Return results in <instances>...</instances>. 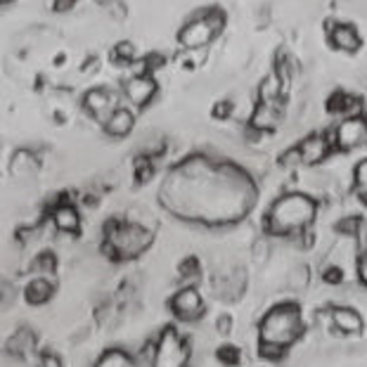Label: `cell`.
I'll list each match as a JSON object with an SVG mask.
<instances>
[{
	"label": "cell",
	"instance_id": "obj_1",
	"mask_svg": "<svg viewBox=\"0 0 367 367\" xmlns=\"http://www.w3.org/2000/svg\"><path fill=\"white\" fill-rule=\"evenodd\" d=\"M304 332L299 306L280 304L263 315L259 325V353L268 360H278Z\"/></svg>",
	"mask_w": 367,
	"mask_h": 367
},
{
	"label": "cell",
	"instance_id": "obj_2",
	"mask_svg": "<svg viewBox=\"0 0 367 367\" xmlns=\"http://www.w3.org/2000/svg\"><path fill=\"white\" fill-rule=\"evenodd\" d=\"M315 209H318V206H315V202L308 195L289 192V195H282L278 202L270 206L266 225L270 233L280 237L299 235L313 223Z\"/></svg>",
	"mask_w": 367,
	"mask_h": 367
},
{
	"label": "cell",
	"instance_id": "obj_3",
	"mask_svg": "<svg viewBox=\"0 0 367 367\" xmlns=\"http://www.w3.org/2000/svg\"><path fill=\"white\" fill-rule=\"evenodd\" d=\"M152 244V233L138 223L112 221L105 228V244L102 251L112 259H135Z\"/></svg>",
	"mask_w": 367,
	"mask_h": 367
},
{
	"label": "cell",
	"instance_id": "obj_4",
	"mask_svg": "<svg viewBox=\"0 0 367 367\" xmlns=\"http://www.w3.org/2000/svg\"><path fill=\"white\" fill-rule=\"evenodd\" d=\"M223 24H225V17L221 10H211L206 12L202 17H195L180 29L178 34V41L185 45L188 50H197V48H204L214 41L216 34L223 31Z\"/></svg>",
	"mask_w": 367,
	"mask_h": 367
},
{
	"label": "cell",
	"instance_id": "obj_5",
	"mask_svg": "<svg viewBox=\"0 0 367 367\" xmlns=\"http://www.w3.org/2000/svg\"><path fill=\"white\" fill-rule=\"evenodd\" d=\"M188 358V341L180 337L173 327H164L157 346L152 349V367H185Z\"/></svg>",
	"mask_w": 367,
	"mask_h": 367
},
{
	"label": "cell",
	"instance_id": "obj_6",
	"mask_svg": "<svg viewBox=\"0 0 367 367\" xmlns=\"http://www.w3.org/2000/svg\"><path fill=\"white\" fill-rule=\"evenodd\" d=\"M334 140L339 150H356V147L367 143V119L363 117H349L334 128V133L327 135Z\"/></svg>",
	"mask_w": 367,
	"mask_h": 367
},
{
	"label": "cell",
	"instance_id": "obj_7",
	"mask_svg": "<svg viewBox=\"0 0 367 367\" xmlns=\"http://www.w3.org/2000/svg\"><path fill=\"white\" fill-rule=\"evenodd\" d=\"M171 311L183 323H195L204 315V301L202 294L195 287H185L171 299Z\"/></svg>",
	"mask_w": 367,
	"mask_h": 367
},
{
	"label": "cell",
	"instance_id": "obj_8",
	"mask_svg": "<svg viewBox=\"0 0 367 367\" xmlns=\"http://www.w3.org/2000/svg\"><path fill=\"white\" fill-rule=\"evenodd\" d=\"M83 107H86V112L93 119H98L100 124H105V121L114 114V109H119L117 107V95L109 93L107 88L88 90L86 98H83Z\"/></svg>",
	"mask_w": 367,
	"mask_h": 367
},
{
	"label": "cell",
	"instance_id": "obj_9",
	"mask_svg": "<svg viewBox=\"0 0 367 367\" xmlns=\"http://www.w3.org/2000/svg\"><path fill=\"white\" fill-rule=\"evenodd\" d=\"M126 98L133 102L135 107H145L147 102L154 98V93H157V83L150 76H131V79L126 81Z\"/></svg>",
	"mask_w": 367,
	"mask_h": 367
},
{
	"label": "cell",
	"instance_id": "obj_10",
	"mask_svg": "<svg viewBox=\"0 0 367 367\" xmlns=\"http://www.w3.org/2000/svg\"><path fill=\"white\" fill-rule=\"evenodd\" d=\"M332 140L325 138V135H308L304 143L299 145V152H301V164H320L323 159L330 154L332 150Z\"/></svg>",
	"mask_w": 367,
	"mask_h": 367
},
{
	"label": "cell",
	"instance_id": "obj_11",
	"mask_svg": "<svg viewBox=\"0 0 367 367\" xmlns=\"http://www.w3.org/2000/svg\"><path fill=\"white\" fill-rule=\"evenodd\" d=\"M53 223H55V228L60 230V233H67V235L79 233V228H81L79 211H76L72 204H60L53 211Z\"/></svg>",
	"mask_w": 367,
	"mask_h": 367
},
{
	"label": "cell",
	"instance_id": "obj_12",
	"mask_svg": "<svg viewBox=\"0 0 367 367\" xmlns=\"http://www.w3.org/2000/svg\"><path fill=\"white\" fill-rule=\"evenodd\" d=\"M332 323L341 334H360L363 332V318L353 308H334Z\"/></svg>",
	"mask_w": 367,
	"mask_h": 367
},
{
	"label": "cell",
	"instance_id": "obj_13",
	"mask_svg": "<svg viewBox=\"0 0 367 367\" xmlns=\"http://www.w3.org/2000/svg\"><path fill=\"white\" fill-rule=\"evenodd\" d=\"M330 38H332L334 48L346 50V53H353V50H358V45H360L358 31L349 27V24H332Z\"/></svg>",
	"mask_w": 367,
	"mask_h": 367
},
{
	"label": "cell",
	"instance_id": "obj_14",
	"mask_svg": "<svg viewBox=\"0 0 367 367\" xmlns=\"http://www.w3.org/2000/svg\"><path fill=\"white\" fill-rule=\"evenodd\" d=\"M280 117V102H259L254 112V119H251V126L259 128V131H268L278 124Z\"/></svg>",
	"mask_w": 367,
	"mask_h": 367
},
{
	"label": "cell",
	"instance_id": "obj_15",
	"mask_svg": "<svg viewBox=\"0 0 367 367\" xmlns=\"http://www.w3.org/2000/svg\"><path fill=\"white\" fill-rule=\"evenodd\" d=\"M105 131L114 138H124L133 131V114L128 109H114V114L105 121Z\"/></svg>",
	"mask_w": 367,
	"mask_h": 367
},
{
	"label": "cell",
	"instance_id": "obj_16",
	"mask_svg": "<svg viewBox=\"0 0 367 367\" xmlns=\"http://www.w3.org/2000/svg\"><path fill=\"white\" fill-rule=\"evenodd\" d=\"M24 296L31 306H43L53 299V282H48L45 278H36L31 280L27 289H24Z\"/></svg>",
	"mask_w": 367,
	"mask_h": 367
},
{
	"label": "cell",
	"instance_id": "obj_17",
	"mask_svg": "<svg viewBox=\"0 0 367 367\" xmlns=\"http://www.w3.org/2000/svg\"><path fill=\"white\" fill-rule=\"evenodd\" d=\"M36 346V337L31 330H19L17 334H12L8 341V351L15 358H27Z\"/></svg>",
	"mask_w": 367,
	"mask_h": 367
},
{
	"label": "cell",
	"instance_id": "obj_18",
	"mask_svg": "<svg viewBox=\"0 0 367 367\" xmlns=\"http://www.w3.org/2000/svg\"><path fill=\"white\" fill-rule=\"evenodd\" d=\"M282 86H285V81L280 79L278 72L268 74L259 86V102H280Z\"/></svg>",
	"mask_w": 367,
	"mask_h": 367
},
{
	"label": "cell",
	"instance_id": "obj_19",
	"mask_svg": "<svg viewBox=\"0 0 367 367\" xmlns=\"http://www.w3.org/2000/svg\"><path fill=\"white\" fill-rule=\"evenodd\" d=\"M36 171V157L34 154H29L27 150H19L15 157H12V173H34Z\"/></svg>",
	"mask_w": 367,
	"mask_h": 367
},
{
	"label": "cell",
	"instance_id": "obj_20",
	"mask_svg": "<svg viewBox=\"0 0 367 367\" xmlns=\"http://www.w3.org/2000/svg\"><path fill=\"white\" fill-rule=\"evenodd\" d=\"M95 367H133V363L124 351L112 349V351H107L98 363H95Z\"/></svg>",
	"mask_w": 367,
	"mask_h": 367
},
{
	"label": "cell",
	"instance_id": "obj_21",
	"mask_svg": "<svg viewBox=\"0 0 367 367\" xmlns=\"http://www.w3.org/2000/svg\"><path fill=\"white\" fill-rule=\"evenodd\" d=\"M216 358L221 360L225 367H233L240 363V349H237V346H230V344L221 346V349L216 351Z\"/></svg>",
	"mask_w": 367,
	"mask_h": 367
},
{
	"label": "cell",
	"instance_id": "obj_22",
	"mask_svg": "<svg viewBox=\"0 0 367 367\" xmlns=\"http://www.w3.org/2000/svg\"><path fill=\"white\" fill-rule=\"evenodd\" d=\"M114 60L119 64H133L135 62V48L131 43H119L114 48Z\"/></svg>",
	"mask_w": 367,
	"mask_h": 367
},
{
	"label": "cell",
	"instance_id": "obj_23",
	"mask_svg": "<svg viewBox=\"0 0 367 367\" xmlns=\"http://www.w3.org/2000/svg\"><path fill=\"white\" fill-rule=\"evenodd\" d=\"M180 278L183 280H197L199 278V261L197 259H185L183 263H180Z\"/></svg>",
	"mask_w": 367,
	"mask_h": 367
},
{
	"label": "cell",
	"instance_id": "obj_24",
	"mask_svg": "<svg viewBox=\"0 0 367 367\" xmlns=\"http://www.w3.org/2000/svg\"><path fill=\"white\" fill-rule=\"evenodd\" d=\"M34 268L38 270V273H50V275H53L55 268H57V261H55V256L50 254V251H45V254H41L36 259Z\"/></svg>",
	"mask_w": 367,
	"mask_h": 367
},
{
	"label": "cell",
	"instance_id": "obj_25",
	"mask_svg": "<svg viewBox=\"0 0 367 367\" xmlns=\"http://www.w3.org/2000/svg\"><path fill=\"white\" fill-rule=\"evenodd\" d=\"M353 178H356V185L360 190H367V159H363L358 166H356V171H353Z\"/></svg>",
	"mask_w": 367,
	"mask_h": 367
},
{
	"label": "cell",
	"instance_id": "obj_26",
	"mask_svg": "<svg viewBox=\"0 0 367 367\" xmlns=\"http://www.w3.org/2000/svg\"><path fill=\"white\" fill-rule=\"evenodd\" d=\"M280 164H282V166L301 164V152H299V147H296V150H287L285 154H282V157H280Z\"/></svg>",
	"mask_w": 367,
	"mask_h": 367
},
{
	"label": "cell",
	"instance_id": "obj_27",
	"mask_svg": "<svg viewBox=\"0 0 367 367\" xmlns=\"http://www.w3.org/2000/svg\"><path fill=\"white\" fill-rule=\"evenodd\" d=\"M337 228L341 230V233H351V235H356V230L360 228V218H344Z\"/></svg>",
	"mask_w": 367,
	"mask_h": 367
},
{
	"label": "cell",
	"instance_id": "obj_28",
	"mask_svg": "<svg viewBox=\"0 0 367 367\" xmlns=\"http://www.w3.org/2000/svg\"><path fill=\"white\" fill-rule=\"evenodd\" d=\"M325 282H330V285H339L341 280H344V273H341V268H337V266H332V268H327L325 270Z\"/></svg>",
	"mask_w": 367,
	"mask_h": 367
},
{
	"label": "cell",
	"instance_id": "obj_29",
	"mask_svg": "<svg viewBox=\"0 0 367 367\" xmlns=\"http://www.w3.org/2000/svg\"><path fill=\"white\" fill-rule=\"evenodd\" d=\"M292 285L294 287H306L308 285V270L301 266V268H296V273H292Z\"/></svg>",
	"mask_w": 367,
	"mask_h": 367
},
{
	"label": "cell",
	"instance_id": "obj_30",
	"mask_svg": "<svg viewBox=\"0 0 367 367\" xmlns=\"http://www.w3.org/2000/svg\"><path fill=\"white\" fill-rule=\"evenodd\" d=\"M358 278L360 282L367 287V242H365V251H363V256H360V261H358Z\"/></svg>",
	"mask_w": 367,
	"mask_h": 367
},
{
	"label": "cell",
	"instance_id": "obj_31",
	"mask_svg": "<svg viewBox=\"0 0 367 367\" xmlns=\"http://www.w3.org/2000/svg\"><path fill=\"white\" fill-rule=\"evenodd\" d=\"M230 327H233V320H230V315H221V318L216 320V330L221 334H230Z\"/></svg>",
	"mask_w": 367,
	"mask_h": 367
},
{
	"label": "cell",
	"instance_id": "obj_32",
	"mask_svg": "<svg viewBox=\"0 0 367 367\" xmlns=\"http://www.w3.org/2000/svg\"><path fill=\"white\" fill-rule=\"evenodd\" d=\"M230 114H233L230 102H221V105H216V109H214V117H218V119H225V117H230Z\"/></svg>",
	"mask_w": 367,
	"mask_h": 367
},
{
	"label": "cell",
	"instance_id": "obj_33",
	"mask_svg": "<svg viewBox=\"0 0 367 367\" xmlns=\"http://www.w3.org/2000/svg\"><path fill=\"white\" fill-rule=\"evenodd\" d=\"M38 367H62L60 358L53 356V353H48V356L41 358V363H38Z\"/></svg>",
	"mask_w": 367,
	"mask_h": 367
},
{
	"label": "cell",
	"instance_id": "obj_34",
	"mask_svg": "<svg viewBox=\"0 0 367 367\" xmlns=\"http://www.w3.org/2000/svg\"><path fill=\"white\" fill-rule=\"evenodd\" d=\"M76 5V0H55V12H69Z\"/></svg>",
	"mask_w": 367,
	"mask_h": 367
},
{
	"label": "cell",
	"instance_id": "obj_35",
	"mask_svg": "<svg viewBox=\"0 0 367 367\" xmlns=\"http://www.w3.org/2000/svg\"><path fill=\"white\" fill-rule=\"evenodd\" d=\"M360 202H363V204L367 206V190H363V192H360Z\"/></svg>",
	"mask_w": 367,
	"mask_h": 367
},
{
	"label": "cell",
	"instance_id": "obj_36",
	"mask_svg": "<svg viewBox=\"0 0 367 367\" xmlns=\"http://www.w3.org/2000/svg\"><path fill=\"white\" fill-rule=\"evenodd\" d=\"M0 3H3V5H8V0H0Z\"/></svg>",
	"mask_w": 367,
	"mask_h": 367
}]
</instances>
